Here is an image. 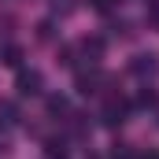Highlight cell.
Listing matches in <instances>:
<instances>
[{
	"instance_id": "obj_9",
	"label": "cell",
	"mask_w": 159,
	"mask_h": 159,
	"mask_svg": "<svg viewBox=\"0 0 159 159\" xmlns=\"http://www.w3.org/2000/svg\"><path fill=\"white\" fill-rule=\"evenodd\" d=\"M89 4H93L96 11H107V7H111V0H89Z\"/></svg>"
},
{
	"instance_id": "obj_5",
	"label": "cell",
	"mask_w": 159,
	"mask_h": 159,
	"mask_svg": "<svg viewBox=\"0 0 159 159\" xmlns=\"http://www.w3.org/2000/svg\"><path fill=\"white\" fill-rule=\"evenodd\" d=\"M0 63H7V67H19V63H22V48H15V44H7V48L0 52Z\"/></svg>"
},
{
	"instance_id": "obj_2",
	"label": "cell",
	"mask_w": 159,
	"mask_h": 159,
	"mask_svg": "<svg viewBox=\"0 0 159 159\" xmlns=\"http://www.w3.org/2000/svg\"><path fill=\"white\" fill-rule=\"evenodd\" d=\"M19 93L22 96H37L41 93V74L37 70H19Z\"/></svg>"
},
{
	"instance_id": "obj_4",
	"label": "cell",
	"mask_w": 159,
	"mask_h": 159,
	"mask_svg": "<svg viewBox=\"0 0 159 159\" xmlns=\"http://www.w3.org/2000/svg\"><path fill=\"white\" fill-rule=\"evenodd\" d=\"M15 119H19V115H15V104H7V100H4V104H0V129H11Z\"/></svg>"
},
{
	"instance_id": "obj_6",
	"label": "cell",
	"mask_w": 159,
	"mask_h": 159,
	"mask_svg": "<svg viewBox=\"0 0 159 159\" xmlns=\"http://www.w3.org/2000/svg\"><path fill=\"white\" fill-rule=\"evenodd\" d=\"M81 52H85V56H93V59H100L104 41H100V37H85V41H81Z\"/></svg>"
},
{
	"instance_id": "obj_1",
	"label": "cell",
	"mask_w": 159,
	"mask_h": 159,
	"mask_svg": "<svg viewBox=\"0 0 159 159\" xmlns=\"http://www.w3.org/2000/svg\"><path fill=\"white\" fill-rule=\"evenodd\" d=\"M104 126H119L122 119H126V100H119V96H111L107 104H104Z\"/></svg>"
},
{
	"instance_id": "obj_7",
	"label": "cell",
	"mask_w": 159,
	"mask_h": 159,
	"mask_svg": "<svg viewBox=\"0 0 159 159\" xmlns=\"http://www.w3.org/2000/svg\"><path fill=\"white\" fill-rule=\"evenodd\" d=\"M156 100H159V96L152 93V89H144V93L137 96V104H141V107H148V104H156Z\"/></svg>"
},
{
	"instance_id": "obj_3",
	"label": "cell",
	"mask_w": 159,
	"mask_h": 159,
	"mask_svg": "<svg viewBox=\"0 0 159 159\" xmlns=\"http://www.w3.org/2000/svg\"><path fill=\"white\" fill-rule=\"evenodd\" d=\"M129 70H133V74H156L159 63H156V56H137V59L129 63Z\"/></svg>"
},
{
	"instance_id": "obj_8",
	"label": "cell",
	"mask_w": 159,
	"mask_h": 159,
	"mask_svg": "<svg viewBox=\"0 0 159 159\" xmlns=\"http://www.w3.org/2000/svg\"><path fill=\"white\" fill-rule=\"evenodd\" d=\"M111 159H133V152H129V148H126V144H119V148H115V152H111Z\"/></svg>"
}]
</instances>
